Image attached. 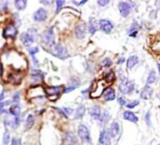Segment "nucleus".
Masks as SVG:
<instances>
[{"label":"nucleus","instance_id":"nucleus-1","mask_svg":"<svg viewBox=\"0 0 160 145\" xmlns=\"http://www.w3.org/2000/svg\"><path fill=\"white\" fill-rule=\"evenodd\" d=\"M89 115L100 126H105L111 118L110 112L106 110H103L100 106L98 105H95L89 109Z\"/></svg>","mask_w":160,"mask_h":145},{"label":"nucleus","instance_id":"nucleus-2","mask_svg":"<svg viewBox=\"0 0 160 145\" xmlns=\"http://www.w3.org/2000/svg\"><path fill=\"white\" fill-rule=\"evenodd\" d=\"M136 8H137L136 3L131 0L120 1L118 4V10H119L120 15L123 18H128L130 15V13L132 12V10Z\"/></svg>","mask_w":160,"mask_h":145},{"label":"nucleus","instance_id":"nucleus-3","mask_svg":"<svg viewBox=\"0 0 160 145\" xmlns=\"http://www.w3.org/2000/svg\"><path fill=\"white\" fill-rule=\"evenodd\" d=\"M135 82L134 81H131V80H128V78L123 80V81H120L119 84H118V90L119 92L124 95V96H129L131 95L134 90H135Z\"/></svg>","mask_w":160,"mask_h":145},{"label":"nucleus","instance_id":"nucleus-4","mask_svg":"<svg viewBox=\"0 0 160 145\" xmlns=\"http://www.w3.org/2000/svg\"><path fill=\"white\" fill-rule=\"evenodd\" d=\"M20 38H21V41L25 46H30L37 39V30L35 28H31L28 30V32L22 33L20 36Z\"/></svg>","mask_w":160,"mask_h":145},{"label":"nucleus","instance_id":"nucleus-5","mask_svg":"<svg viewBox=\"0 0 160 145\" xmlns=\"http://www.w3.org/2000/svg\"><path fill=\"white\" fill-rule=\"evenodd\" d=\"M52 54L60 58V59H66L68 57V49L63 46L62 44L58 43V44H55L52 47Z\"/></svg>","mask_w":160,"mask_h":145},{"label":"nucleus","instance_id":"nucleus-6","mask_svg":"<svg viewBox=\"0 0 160 145\" xmlns=\"http://www.w3.org/2000/svg\"><path fill=\"white\" fill-rule=\"evenodd\" d=\"M78 136L80 137L82 142H84V143H91V142H92L90 131H89L88 128L85 125L82 124V125L79 126V128H78Z\"/></svg>","mask_w":160,"mask_h":145},{"label":"nucleus","instance_id":"nucleus-7","mask_svg":"<svg viewBox=\"0 0 160 145\" xmlns=\"http://www.w3.org/2000/svg\"><path fill=\"white\" fill-rule=\"evenodd\" d=\"M98 26H99V29L102 32H104L105 34L112 33V31L114 28L113 22L109 19H101V20H99L98 21Z\"/></svg>","mask_w":160,"mask_h":145},{"label":"nucleus","instance_id":"nucleus-8","mask_svg":"<svg viewBox=\"0 0 160 145\" xmlns=\"http://www.w3.org/2000/svg\"><path fill=\"white\" fill-rule=\"evenodd\" d=\"M54 33H53V29L50 28L49 30H47L46 32H44L43 36H42V42L43 44H45L48 47H52L54 45Z\"/></svg>","mask_w":160,"mask_h":145},{"label":"nucleus","instance_id":"nucleus-9","mask_svg":"<svg viewBox=\"0 0 160 145\" xmlns=\"http://www.w3.org/2000/svg\"><path fill=\"white\" fill-rule=\"evenodd\" d=\"M153 95H154V89L152 88L151 85H148V84L144 85L140 92V98L143 100L151 99Z\"/></svg>","mask_w":160,"mask_h":145},{"label":"nucleus","instance_id":"nucleus-10","mask_svg":"<svg viewBox=\"0 0 160 145\" xmlns=\"http://www.w3.org/2000/svg\"><path fill=\"white\" fill-rule=\"evenodd\" d=\"M98 142L100 145H111L112 144V137L108 131V129H103L99 134Z\"/></svg>","mask_w":160,"mask_h":145},{"label":"nucleus","instance_id":"nucleus-11","mask_svg":"<svg viewBox=\"0 0 160 145\" xmlns=\"http://www.w3.org/2000/svg\"><path fill=\"white\" fill-rule=\"evenodd\" d=\"M102 96H103V98L106 100V101H113L114 99H116V92H115V89L113 87H107L104 89L103 93H102Z\"/></svg>","mask_w":160,"mask_h":145},{"label":"nucleus","instance_id":"nucleus-12","mask_svg":"<svg viewBox=\"0 0 160 145\" xmlns=\"http://www.w3.org/2000/svg\"><path fill=\"white\" fill-rule=\"evenodd\" d=\"M123 119L128 121V122H130V123H133V124H138L139 122V117L135 114L134 112H132V110H127L123 112Z\"/></svg>","mask_w":160,"mask_h":145},{"label":"nucleus","instance_id":"nucleus-13","mask_svg":"<svg viewBox=\"0 0 160 145\" xmlns=\"http://www.w3.org/2000/svg\"><path fill=\"white\" fill-rule=\"evenodd\" d=\"M45 95V91L40 86H35L29 89L28 91V97L29 98H41Z\"/></svg>","mask_w":160,"mask_h":145},{"label":"nucleus","instance_id":"nucleus-14","mask_svg":"<svg viewBox=\"0 0 160 145\" xmlns=\"http://www.w3.org/2000/svg\"><path fill=\"white\" fill-rule=\"evenodd\" d=\"M120 129H121V128H120V124H119L117 121H112V122L111 123L108 131H109V133H110L112 139H114V138H116V137L119 135Z\"/></svg>","mask_w":160,"mask_h":145},{"label":"nucleus","instance_id":"nucleus-15","mask_svg":"<svg viewBox=\"0 0 160 145\" xmlns=\"http://www.w3.org/2000/svg\"><path fill=\"white\" fill-rule=\"evenodd\" d=\"M47 17H48V12L43 8H38L33 15L34 21H36V22H44L47 19Z\"/></svg>","mask_w":160,"mask_h":145},{"label":"nucleus","instance_id":"nucleus-16","mask_svg":"<svg viewBox=\"0 0 160 145\" xmlns=\"http://www.w3.org/2000/svg\"><path fill=\"white\" fill-rule=\"evenodd\" d=\"M75 36L79 39H83L86 36V25L85 23H79L75 27Z\"/></svg>","mask_w":160,"mask_h":145},{"label":"nucleus","instance_id":"nucleus-17","mask_svg":"<svg viewBox=\"0 0 160 145\" xmlns=\"http://www.w3.org/2000/svg\"><path fill=\"white\" fill-rule=\"evenodd\" d=\"M139 29H140V24L137 21L134 20L130 24L129 28L128 29V36L130 38H136L139 34Z\"/></svg>","mask_w":160,"mask_h":145},{"label":"nucleus","instance_id":"nucleus-18","mask_svg":"<svg viewBox=\"0 0 160 145\" xmlns=\"http://www.w3.org/2000/svg\"><path fill=\"white\" fill-rule=\"evenodd\" d=\"M127 68L128 69L131 70L133 69L139 63H140V57L137 54H132L127 59Z\"/></svg>","mask_w":160,"mask_h":145},{"label":"nucleus","instance_id":"nucleus-19","mask_svg":"<svg viewBox=\"0 0 160 145\" xmlns=\"http://www.w3.org/2000/svg\"><path fill=\"white\" fill-rule=\"evenodd\" d=\"M62 87L61 86H53V87H48L45 89V93H47L50 96V99L53 97V100H55L57 98V97L59 96L60 92H61Z\"/></svg>","mask_w":160,"mask_h":145},{"label":"nucleus","instance_id":"nucleus-20","mask_svg":"<svg viewBox=\"0 0 160 145\" xmlns=\"http://www.w3.org/2000/svg\"><path fill=\"white\" fill-rule=\"evenodd\" d=\"M17 35V28L14 24H9L6 27L4 31V36L5 38H14Z\"/></svg>","mask_w":160,"mask_h":145},{"label":"nucleus","instance_id":"nucleus-21","mask_svg":"<svg viewBox=\"0 0 160 145\" xmlns=\"http://www.w3.org/2000/svg\"><path fill=\"white\" fill-rule=\"evenodd\" d=\"M5 125L8 127H10L12 128H16L20 125V118L19 116H13V117H8L5 119Z\"/></svg>","mask_w":160,"mask_h":145},{"label":"nucleus","instance_id":"nucleus-22","mask_svg":"<svg viewBox=\"0 0 160 145\" xmlns=\"http://www.w3.org/2000/svg\"><path fill=\"white\" fill-rule=\"evenodd\" d=\"M98 28H99L98 22L95 18L91 17L89 19V21H88V30H89V33L91 35H94L95 33H97V31L98 30Z\"/></svg>","mask_w":160,"mask_h":145},{"label":"nucleus","instance_id":"nucleus-23","mask_svg":"<svg viewBox=\"0 0 160 145\" xmlns=\"http://www.w3.org/2000/svg\"><path fill=\"white\" fill-rule=\"evenodd\" d=\"M158 81V73L155 69H151L148 73L147 79H146V84L148 85H152L154 83H156Z\"/></svg>","mask_w":160,"mask_h":145},{"label":"nucleus","instance_id":"nucleus-24","mask_svg":"<svg viewBox=\"0 0 160 145\" xmlns=\"http://www.w3.org/2000/svg\"><path fill=\"white\" fill-rule=\"evenodd\" d=\"M86 112V108L83 105H81L77 108L76 112H75V115H74V120H81L83 118L84 114Z\"/></svg>","mask_w":160,"mask_h":145},{"label":"nucleus","instance_id":"nucleus-25","mask_svg":"<svg viewBox=\"0 0 160 145\" xmlns=\"http://www.w3.org/2000/svg\"><path fill=\"white\" fill-rule=\"evenodd\" d=\"M115 80H116V75H115V72L112 69H110L108 72L105 73V75H104V81L107 83H112V82H115Z\"/></svg>","mask_w":160,"mask_h":145},{"label":"nucleus","instance_id":"nucleus-26","mask_svg":"<svg viewBox=\"0 0 160 145\" xmlns=\"http://www.w3.org/2000/svg\"><path fill=\"white\" fill-rule=\"evenodd\" d=\"M8 112L12 116H19L20 115V112H21V107H20V105L17 104V103H14L13 105L10 106V108L8 110Z\"/></svg>","mask_w":160,"mask_h":145},{"label":"nucleus","instance_id":"nucleus-27","mask_svg":"<svg viewBox=\"0 0 160 145\" xmlns=\"http://www.w3.org/2000/svg\"><path fill=\"white\" fill-rule=\"evenodd\" d=\"M27 0H14V6L18 10H23L26 7Z\"/></svg>","mask_w":160,"mask_h":145},{"label":"nucleus","instance_id":"nucleus-28","mask_svg":"<svg viewBox=\"0 0 160 145\" xmlns=\"http://www.w3.org/2000/svg\"><path fill=\"white\" fill-rule=\"evenodd\" d=\"M66 144H70V145H75L77 143V140L75 138V136L72 133H68L66 135V140H65Z\"/></svg>","mask_w":160,"mask_h":145},{"label":"nucleus","instance_id":"nucleus-29","mask_svg":"<svg viewBox=\"0 0 160 145\" xmlns=\"http://www.w3.org/2000/svg\"><path fill=\"white\" fill-rule=\"evenodd\" d=\"M35 124V117L32 114H29L25 121V129H30Z\"/></svg>","mask_w":160,"mask_h":145},{"label":"nucleus","instance_id":"nucleus-30","mask_svg":"<svg viewBox=\"0 0 160 145\" xmlns=\"http://www.w3.org/2000/svg\"><path fill=\"white\" fill-rule=\"evenodd\" d=\"M144 121H145V124L148 128H152V113L151 112H147L144 115Z\"/></svg>","mask_w":160,"mask_h":145},{"label":"nucleus","instance_id":"nucleus-31","mask_svg":"<svg viewBox=\"0 0 160 145\" xmlns=\"http://www.w3.org/2000/svg\"><path fill=\"white\" fill-rule=\"evenodd\" d=\"M101 66H102L104 68H110L112 66V59L109 58V57L104 58V59L102 60V62H101Z\"/></svg>","mask_w":160,"mask_h":145},{"label":"nucleus","instance_id":"nucleus-32","mask_svg":"<svg viewBox=\"0 0 160 145\" xmlns=\"http://www.w3.org/2000/svg\"><path fill=\"white\" fill-rule=\"evenodd\" d=\"M139 105H140V101L139 100H132L130 102H128L126 107L128 108V110H133L136 107H138Z\"/></svg>","mask_w":160,"mask_h":145},{"label":"nucleus","instance_id":"nucleus-33","mask_svg":"<svg viewBox=\"0 0 160 145\" xmlns=\"http://www.w3.org/2000/svg\"><path fill=\"white\" fill-rule=\"evenodd\" d=\"M10 142V135L8 130H6L3 134V144L8 145Z\"/></svg>","mask_w":160,"mask_h":145},{"label":"nucleus","instance_id":"nucleus-34","mask_svg":"<svg viewBox=\"0 0 160 145\" xmlns=\"http://www.w3.org/2000/svg\"><path fill=\"white\" fill-rule=\"evenodd\" d=\"M42 78H43V75L39 71H36V73L32 74V79L35 82H39V81L42 80Z\"/></svg>","mask_w":160,"mask_h":145},{"label":"nucleus","instance_id":"nucleus-35","mask_svg":"<svg viewBox=\"0 0 160 145\" xmlns=\"http://www.w3.org/2000/svg\"><path fill=\"white\" fill-rule=\"evenodd\" d=\"M117 102H118V104L120 105V106H122V107H126V105L128 104V99L124 97V96H122V97H119V98H117Z\"/></svg>","mask_w":160,"mask_h":145},{"label":"nucleus","instance_id":"nucleus-36","mask_svg":"<svg viewBox=\"0 0 160 145\" xmlns=\"http://www.w3.org/2000/svg\"><path fill=\"white\" fill-rule=\"evenodd\" d=\"M65 2H66V0H55V3H56V13L60 11V9L65 5Z\"/></svg>","mask_w":160,"mask_h":145},{"label":"nucleus","instance_id":"nucleus-37","mask_svg":"<svg viewBox=\"0 0 160 145\" xmlns=\"http://www.w3.org/2000/svg\"><path fill=\"white\" fill-rule=\"evenodd\" d=\"M111 0H98L97 3H98V7H101V8H105L107 7L109 4H110Z\"/></svg>","mask_w":160,"mask_h":145},{"label":"nucleus","instance_id":"nucleus-38","mask_svg":"<svg viewBox=\"0 0 160 145\" xmlns=\"http://www.w3.org/2000/svg\"><path fill=\"white\" fill-rule=\"evenodd\" d=\"M38 47H30L29 49H28V52H29V53L32 55V56H34L36 53H38Z\"/></svg>","mask_w":160,"mask_h":145},{"label":"nucleus","instance_id":"nucleus-39","mask_svg":"<svg viewBox=\"0 0 160 145\" xmlns=\"http://www.w3.org/2000/svg\"><path fill=\"white\" fill-rule=\"evenodd\" d=\"M7 104H9V101H5V102H0V113H3V112H6V111L4 110V107L7 105Z\"/></svg>","mask_w":160,"mask_h":145},{"label":"nucleus","instance_id":"nucleus-40","mask_svg":"<svg viewBox=\"0 0 160 145\" xmlns=\"http://www.w3.org/2000/svg\"><path fill=\"white\" fill-rule=\"evenodd\" d=\"M10 145H22V141L18 138H13Z\"/></svg>","mask_w":160,"mask_h":145},{"label":"nucleus","instance_id":"nucleus-41","mask_svg":"<svg viewBox=\"0 0 160 145\" xmlns=\"http://www.w3.org/2000/svg\"><path fill=\"white\" fill-rule=\"evenodd\" d=\"M19 100H20V94L19 93H15L12 96V101L14 103H17V102H19Z\"/></svg>","mask_w":160,"mask_h":145},{"label":"nucleus","instance_id":"nucleus-42","mask_svg":"<svg viewBox=\"0 0 160 145\" xmlns=\"http://www.w3.org/2000/svg\"><path fill=\"white\" fill-rule=\"evenodd\" d=\"M126 61H127L126 57H125V56H121V57H119V58L117 59L116 64H117V65H123Z\"/></svg>","mask_w":160,"mask_h":145},{"label":"nucleus","instance_id":"nucleus-43","mask_svg":"<svg viewBox=\"0 0 160 145\" xmlns=\"http://www.w3.org/2000/svg\"><path fill=\"white\" fill-rule=\"evenodd\" d=\"M63 111L65 112V113H66L67 115H71V114L74 112L73 109H71V108H64Z\"/></svg>","mask_w":160,"mask_h":145},{"label":"nucleus","instance_id":"nucleus-44","mask_svg":"<svg viewBox=\"0 0 160 145\" xmlns=\"http://www.w3.org/2000/svg\"><path fill=\"white\" fill-rule=\"evenodd\" d=\"M40 2L45 6H51L54 2V0H40Z\"/></svg>","mask_w":160,"mask_h":145},{"label":"nucleus","instance_id":"nucleus-45","mask_svg":"<svg viewBox=\"0 0 160 145\" xmlns=\"http://www.w3.org/2000/svg\"><path fill=\"white\" fill-rule=\"evenodd\" d=\"M74 89H75V87H73V86H70V85H69L68 88H66V89H65V91H64V92H65V93H69V92L73 91Z\"/></svg>","mask_w":160,"mask_h":145},{"label":"nucleus","instance_id":"nucleus-46","mask_svg":"<svg viewBox=\"0 0 160 145\" xmlns=\"http://www.w3.org/2000/svg\"><path fill=\"white\" fill-rule=\"evenodd\" d=\"M55 110H56V111H57V112H59L61 115H63L64 117H68V115L65 113V112H64L63 110H60V109H57V108H55Z\"/></svg>","mask_w":160,"mask_h":145},{"label":"nucleus","instance_id":"nucleus-47","mask_svg":"<svg viewBox=\"0 0 160 145\" xmlns=\"http://www.w3.org/2000/svg\"><path fill=\"white\" fill-rule=\"evenodd\" d=\"M88 0H81L80 2H76V5H78V6H82V5H84L86 2H87Z\"/></svg>","mask_w":160,"mask_h":145},{"label":"nucleus","instance_id":"nucleus-48","mask_svg":"<svg viewBox=\"0 0 160 145\" xmlns=\"http://www.w3.org/2000/svg\"><path fill=\"white\" fill-rule=\"evenodd\" d=\"M4 97H5V93H4V92H2V93H1V95H0V102H2V101H3Z\"/></svg>","mask_w":160,"mask_h":145},{"label":"nucleus","instance_id":"nucleus-49","mask_svg":"<svg viewBox=\"0 0 160 145\" xmlns=\"http://www.w3.org/2000/svg\"><path fill=\"white\" fill-rule=\"evenodd\" d=\"M157 67H158V74L160 75V63L157 64Z\"/></svg>","mask_w":160,"mask_h":145},{"label":"nucleus","instance_id":"nucleus-50","mask_svg":"<svg viewBox=\"0 0 160 145\" xmlns=\"http://www.w3.org/2000/svg\"><path fill=\"white\" fill-rule=\"evenodd\" d=\"M66 145H70V144H66Z\"/></svg>","mask_w":160,"mask_h":145}]
</instances>
